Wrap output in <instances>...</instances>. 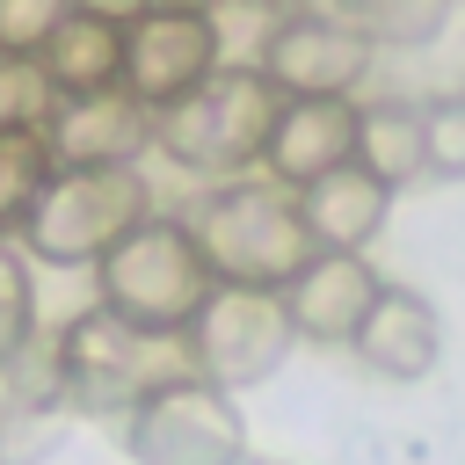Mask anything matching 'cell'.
<instances>
[{
  "mask_svg": "<svg viewBox=\"0 0 465 465\" xmlns=\"http://www.w3.org/2000/svg\"><path fill=\"white\" fill-rule=\"evenodd\" d=\"M189 232H196V247H203V262H211L218 283L283 291V283L320 254V240H312L305 211H298V189L276 182V174H262V182L247 174V182L211 189V196L196 203Z\"/></svg>",
  "mask_w": 465,
  "mask_h": 465,
  "instance_id": "6da1fadb",
  "label": "cell"
},
{
  "mask_svg": "<svg viewBox=\"0 0 465 465\" xmlns=\"http://www.w3.org/2000/svg\"><path fill=\"white\" fill-rule=\"evenodd\" d=\"M276 109H283V87L254 65H218L203 87H189L182 102L160 109L153 124V145L167 160H182L189 174H240L269 153V131H276Z\"/></svg>",
  "mask_w": 465,
  "mask_h": 465,
  "instance_id": "7a4b0ae2",
  "label": "cell"
},
{
  "mask_svg": "<svg viewBox=\"0 0 465 465\" xmlns=\"http://www.w3.org/2000/svg\"><path fill=\"white\" fill-rule=\"evenodd\" d=\"M94 291H102V305H116L124 320L189 334V320L203 312V298L218 291V276H211L189 218H138V225L94 262Z\"/></svg>",
  "mask_w": 465,
  "mask_h": 465,
  "instance_id": "3957f363",
  "label": "cell"
},
{
  "mask_svg": "<svg viewBox=\"0 0 465 465\" xmlns=\"http://www.w3.org/2000/svg\"><path fill=\"white\" fill-rule=\"evenodd\" d=\"M189 371H196L189 334L124 320L116 305H94L65 327V392H80L87 407H138Z\"/></svg>",
  "mask_w": 465,
  "mask_h": 465,
  "instance_id": "277c9868",
  "label": "cell"
},
{
  "mask_svg": "<svg viewBox=\"0 0 465 465\" xmlns=\"http://www.w3.org/2000/svg\"><path fill=\"white\" fill-rule=\"evenodd\" d=\"M145 211V174L131 167H58L44 203L29 211V247L58 269H80V262H102Z\"/></svg>",
  "mask_w": 465,
  "mask_h": 465,
  "instance_id": "5b68a950",
  "label": "cell"
},
{
  "mask_svg": "<svg viewBox=\"0 0 465 465\" xmlns=\"http://www.w3.org/2000/svg\"><path fill=\"white\" fill-rule=\"evenodd\" d=\"M291 305L283 291H262V283H218L203 298V312L189 320V349H196V371L218 378V385H254L283 363L291 349Z\"/></svg>",
  "mask_w": 465,
  "mask_h": 465,
  "instance_id": "8992f818",
  "label": "cell"
},
{
  "mask_svg": "<svg viewBox=\"0 0 465 465\" xmlns=\"http://www.w3.org/2000/svg\"><path fill=\"white\" fill-rule=\"evenodd\" d=\"M131 450L145 465H232L240 458V414L225 407L218 378L189 371V378L160 385L153 400H138Z\"/></svg>",
  "mask_w": 465,
  "mask_h": 465,
  "instance_id": "52a82bcc",
  "label": "cell"
},
{
  "mask_svg": "<svg viewBox=\"0 0 465 465\" xmlns=\"http://www.w3.org/2000/svg\"><path fill=\"white\" fill-rule=\"evenodd\" d=\"M218 65H225V51H218L211 7H145L138 22H124V87L153 109L182 102Z\"/></svg>",
  "mask_w": 465,
  "mask_h": 465,
  "instance_id": "ba28073f",
  "label": "cell"
},
{
  "mask_svg": "<svg viewBox=\"0 0 465 465\" xmlns=\"http://www.w3.org/2000/svg\"><path fill=\"white\" fill-rule=\"evenodd\" d=\"M371 29L334 15V7H305V15H283L262 73L283 87V94H356L363 73H371Z\"/></svg>",
  "mask_w": 465,
  "mask_h": 465,
  "instance_id": "9c48e42d",
  "label": "cell"
},
{
  "mask_svg": "<svg viewBox=\"0 0 465 465\" xmlns=\"http://www.w3.org/2000/svg\"><path fill=\"white\" fill-rule=\"evenodd\" d=\"M153 124H160V109L138 102L116 80V87H94V94H65L44 131H51L58 167H131V153L153 145Z\"/></svg>",
  "mask_w": 465,
  "mask_h": 465,
  "instance_id": "30bf717a",
  "label": "cell"
},
{
  "mask_svg": "<svg viewBox=\"0 0 465 465\" xmlns=\"http://www.w3.org/2000/svg\"><path fill=\"white\" fill-rule=\"evenodd\" d=\"M356 116H363V109H356L349 94H283L262 167H269L276 182H291V189L349 167V160H356Z\"/></svg>",
  "mask_w": 465,
  "mask_h": 465,
  "instance_id": "8fae6325",
  "label": "cell"
},
{
  "mask_svg": "<svg viewBox=\"0 0 465 465\" xmlns=\"http://www.w3.org/2000/svg\"><path fill=\"white\" fill-rule=\"evenodd\" d=\"M378 291H385V283L371 276L363 254L320 247V254L283 283V305H291V327H298L305 341H356V327L371 320Z\"/></svg>",
  "mask_w": 465,
  "mask_h": 465,
  "instance_id": "7c38bea8",
  "label": "cell"
},
{
  "mask_svg": "<svg viewBox=\"0 0 465 465\" xmlns=\"http://www.w3.org/2000/svg\"><path fill=\"white\" fill-rule=\"evenodd\" d=\"M298 211H305V225H312L320 247H349V254H363V247L378 240L385 211H392V182L371 174L363 160H349V167L305 182V189H298Z\"/></svg>",
  "mask_w": 465,
  "mask_h": 465,
  "instance_id": "4fadbf2b",
  "label": "cell"
},
{
  "mask_svg": "<svg viewBox=\"0 0 465 465\" xmlns=\"http://www.w3.org/2000/svg\"><path fill=\"white\" fill-rule=\"evenodd\" d=\"M371 371H385V378H421V371H436V349H443V320H436V305L421 298V291H400V283H385L378 291V305H371V320L356 327V341H349Z\"/></svg>",
  "mask_w": 465,
  "mask_h": 465,
  "instance_id": "5bb4252c",
  "label": "cell"
},
{
  "mask_svg": "<svg viewBox=\"0 0 465 465\" xmlns=\"http://www.w3.org/2000/svg\"><path fill=\"white\" fill-rule=\"evenodd\" d=\"M36 58L51 65L58 94H94V87H116V80H124V22L73 7V15L51 29V44H44Z\"/></svg>",
  "mask_w": 465,
  "mask_h": 465,
  "instance_id": "9a60e30c",
  "label": "cell"
},
{
  "mask_svg": "<svg viewBox=\"0 0 465 465\" xmlns=\"http://www.w3.org/2000/svg\"><path fill=\"white\" fill-rule=\"evenodd\" d=\"M356 160L371 174H385L392 189L400 182H421L429 174V116L414 102H371L356 116Z\"/></svg>",
  "mask_w": 465,
  "mask_h": 465,
  "instance_id": "2e32d148",
  "label": "cell"
},
{
  "mask_svg": "<svg viewBox=\"0 0 465 465\" xmlns=\"http://www.w3.org/2000/svg\"><path fill=\"white\" fill-rule=\"evenodd\" d=\"M51 174H58L51 131L44 124H0V232L29 225V211L44 203Z\"/></svg>",
  "mask_w": 465,
  "mask_h": 465,
  "instance_id": "e0dca14e",
  "label": "cell"
},
{
  "mask_svg": "<svg viewBox=\"0 0 465 465\" xmlns=\"http://www.w3.org/2000/svg\"><path fill=\"white\" fill-rule=\"evenodd\" d=\"M58 102L65 94L36 51H0V124H51Z\"/></svg>",
  "mask_w": 465,
  "mask_h": 465,
  "instance_id": "ac0fdd59",
  "label": "cell"
},
{
  "mask_svg": "<svg viewBox=\"0 0 465 465\" xmlns=\"http://www.w3.org/2000/svg\"><path fill=\"white\" fill-rule=\"evenodd\" d=\"M211 22H218L225 65H254V73H262V58H269V44H276V29H283L276 0H218Z\"/></svg>",
  "mask_w": 465,
  "mask_h": 465,
  "instance_id": "d6986e66",
  "label": "cell"
},
{
  "mask_svg": "<svg viewBox=\"0 0 465 465\" xmlns=\"http://www.w3.org/2000/svg\"><path fill=\"white\" fill-rule=\"evenodd\" d=\"M450 7L458 0H349V22H363L371 44H429Z\"/></svg>",
  "mask_w": 465,
  "mask_h": 465,
  "instance_id": "ffe728a7",
  "label": "cell"
},
{
  "mask_svg": "<svg viewBox=\"0 0 465 465\" xmlns=\"http://www.w3.org/2000/svg\"><path fill=\"white\" fill-rule=\"evenodd\" d=\"M73 0H0V51H44Z\"/></svg>",
  "mask_w": 465,
  "mask_h": 465,
  "instance_id": "44dd1931",
  "label": "cell"
},
{
  "mask_svg": "<svg viewBox=\"0 0 465 465\" xmlns=\"http://www.w3.org/2000/svg\"><path fill=\"white\" fill-rule=\"evenodd\" d=\"M29 327H36V298H29L22 262H15V254H7V240H0V363L29 341Z\"/></svg>",
  "mask_w": 465,
  "mask_h": 465,
  "instance_id": "7402d4cb",
  "label": "cell"
},
{
  "mask_svg": "<svg viewBox=\"0 0 465 465\" xmlns=\"http://www.w3.org/2000/svg\"><path fill=\"white\" fill-rule=\"evenodd\" d=\"M429 174H465V94L429 102Z\"/></svg>",
  "mask_w": 465,
  "mask_h": 465,
  "instance_id": "603a6c76",
  "label": "cell"
},
{
  "mask_svg": "<svg viewBox=\"0 0 465 465\" xmlns=\"http://www.w3.org/2000/svg\"><path fill=\"white\" fill-rule=\"evenodd\" d=\"M73 7H87V15H109V22H138L153 0H73Z\"/></svg>",
  "mask_w": 465,
  "mask_h": 465,
  "instance_id": "cb8c5ba5",
  "label": "cell"
},
{
  "mask_svg": "<svg viewBox=\"0 0 465 465\" xmlns=\"http://www.w3.org/2000/svg\"><path fill=\"white\" fill-rule=\"evenodd\" d=\"M153 7H218V0H153Z\"/></svg>",
  "mask_w": 465,
  "mask_h": 465,
  "instance_id": "d4e9b609",
  "label": "cell"
}]
</instances>
